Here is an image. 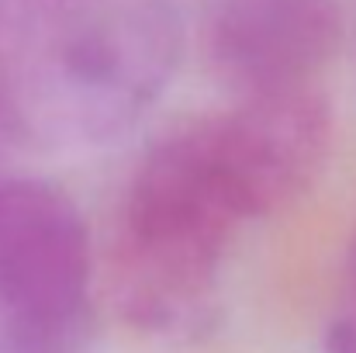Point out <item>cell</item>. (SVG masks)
<instances>
[{
  "label": "cell",
  "instance_id": "6da1fadb",
  "mask_svg": "<svg viewBox=\"0 0 356 353\" xmlns=\"http://www.w3.org/2000/svg\"><path fill=\"white\" fill-rule=\"evenodd\" d=\"M177 56L163 0H3L0 111L35 139H108L156 101Z\"/></svg>",
  "mask_w": 356,
  "mask_h": 353
},
{
  "label": "cell",
  "instance_id": "7a4b0ae2",
  "mask_svg": "<svg viewBox=\"0 0 356 353\" xmlns=\"http://www.w3.org/2000/svg\"><path fill=\"white\" fill-rule=\"evenodd\" d=\"M87 288L76 205L38 180L0 184V353H80Z\"/></svg>",
  "mask_w": 356,
  "mask_h": 353
},
{
  "label": "cell",
  "instance_id": "3957f363",
  "mask_svg": "<svg viewBox=\"0 0 356 353\" xmlns=\"http://www.w3.org/2000/svg\"><path fill=\"white\" fill-rule=\"evenodd\" d=\"M204 125L245 222L301 198L322 173L332 142V111L315 87L252 94Z\"/></svg>",
  "mask_w": 356,
  "mask_h": 353
},
{
  "label": "cell",
  "instance_id": "277c9868",
  "mask_svg": "<svg viewBox=\"0 0 356 353\" xmlns=\"http://www.w3.org/2000/svg\"><path fill=\"white\" fill-rule=\"evenodd\" d=\"M339 38V0H218L211 14V59L245 97L312 87Z\"/></svg>",
  "mask_w": 356,
  "mask_h": 353
},
{
  "label": "cell",
  "instance_id": "5b68a950",
  "mask_svg": "<svg viewBox=\"0 0 356 353\" xmlns=\"http://www.w3.org/2000/svg\"><path fill=\"white\" fill-rule=\"evenodd\" d=\"M325 353H356V315H343L329 326Z\"/></svg>",
  "mask_w": 356,
  "mask_h": 353
},
{
  "label": "cell",
  "instance_id": "8992f818",
  "mask_svg": "<svg viewBox=\"0 0 356 353\" xmlns=\"http://www.w3.org/2000/svg\"><path fill=\"white\" fill-rule=\"evenodd\" d=\"M346 288H350V301H353L356 315V233L350 239V253H346Z\"/></svg>",
  "mask_w": 356,
  "mask_h": 353
}]
</instances>
